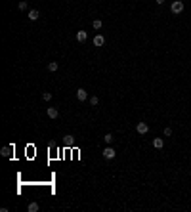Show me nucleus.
<instances>
[{"instance_id":"obj_1","label":"nucleus","mask_w":191,"mask_h":212,"mask_svg":"<svg viewBox=\"0 0 191 212\" xmlns=\"http://www.w3.org/2000/svg\"><path fill=\"white\" fill-rule=\"evenodd\" d=\"M170 12H172L174 15H180L184 12V2H182V0H174L172 6H170Z\"/></svg>"},{"instance_id":"obj_2","label":"nucleus","mask_w":191,"mask_h":212,"mask_svg":"<svg viewBox=\"0 0 191 212\" xmlns=\"http://www.w3.org/2000/svg\"><path fill=\"white\" fill-rule=\"evenodd\" d=\"M115 157H117V151L113 147H105V149H103V159L111 161V159H115Z\"/></svg>"},{"instance_id":"obj_3","label":"nucleus","mask_w":191,"mask_h":212,"mask_svg":"<svg viewBox=\"0 0 191 212\" xmlns=\"http://www.w3.org/2000/svg\"><path fill=\"white\" fill-rule=\"evenodd\" d=\"M136 132H138V134H147V132H149L147 122H138V124H136Z\"/></svg>"},{"instance_id":"obj_4","label":"nucleus","mask_w":191,"mask_h":212,"mask_svg":"<svg viewBox=\"0 0 191 212\" xmlns=\"http://www.w3.org/2000/svg\"><path fill=\"white\" fill-rule=\"evenodd\" d=\"M76 97H79V101H86L88 100V92H86L84 88H79V90H76Z\"/></svg>"},{"instance_id":"obj_5","label":"nucleus","mask_w":191,"mask_h":212,"mask_svg":"<svg viewBox=\"0 0 191 212\" xmlns=\"http://www.w3.org/2000/svg\"><path fill=\"white\" fill-rule=\"evenodd\" d=\"M12 151H13V147L12 145H4L2 149H0V155H2V157H12Z\"/></svg>"},{"instance_id":"obj_6","label":"nucleus","mask_w":191,"mask_h":212,"mask_svg":"<svg viewBox=\"0 0 191 212\" xmlns=\"http://www.w3.org/2000/svg\"><path fill=\"white\" fill-rule=\"evenodd\" d=\"M27 17L31 19V21H37V19L40 17V13H38V10H29V13H27Z\"/></svg>"},{"instance_id":"obj_7","label":"nucleus","mask_w":191,"mask_h":212,"mask_svg":"<svg viewBox=\"0 0 191 212\" xmlns=\"http://www.w3.org/2000/svg\"><path fill=\"white\" fill-rule=\"evenodd\" d=\"M86 38H88V33H86V31H79V33H76V40H79V42H86Z\"/></svg>"},{"instance_id":"obj_8","label":"nucleus","mask_w":191,"mask_h":212,"mask_svg":"<svg viewBox=\"0 0 191 212\" xmlns=\"http://www.w3.org/2000/svg\"><path fill=\"white\" fill-rule=\"evenodd\" d=\"M103 44H105L103 34H96V37H94V46H103Z\"/></svg>"},{"instance_id":"obj_9","label":"nucleus","mask_w":191,"mask_h":212,"mask_svg":"<svg viewBox=\"0 0 191 212\" xmlns=\"http://www.w3.org/2000/svg\"><path fill=\"white\" fill-rule=\"evenodd\" d=\"M163 145H164V139L163 138H155L153 139V147L155 149H163Z\"/></svg>"},{"instance_id":"obj_10","label":"nucleus","mask_w":191,"mask_h":212,"mask_svg":"<svg viewBox=\"0 0 191 212\" xmlns=\"http://www.w3.org/2000/svg\"><path fill=\"white\" fill-rule=\"evenodd\" d=\"M48 117L50 118H58L59 117V111L55 109V107H48Z\"/></svg>"},{"instance_id":"obj_11","label":"nucleus","mask_w":191,"mask_h":212,"mask_svg":"<svg viewBox=\"0 0 191 212\" xmlns=\"http://www.w3.org/2000/svg\"><path fill=\"white\" fill-rule=\"evenodd\" d=\"M59 69V65H58V61H50L48 63V71H52V73H55V71Z\"/></svg>"},{"instance_id":"obj_12","label":"nucleus","mask_w":191,"mask_h":212,"mask_svg":"<svg viewBox=\"0 0 191 212\" xmlns=\"http://www.w3.org/2000/svg\"><path fill=\"white\" fill-rule=\"evenodd\" d=\"M27 210L29 212H38V203H29L27 205Z\"/></svg>"},{"instance_id":"obj_13","label":"nucleus","mask_w":191,"mask_h":212,"mask_svg":"<svg viewBox=\"0 0 191 212\" xmlns=\"http://www.w3.org/2000/svg\"><path fill=\"white\" fill-rule=\"evenodd\" d=\"M113 139H115L113 134H105V136H103V142H105V143H113Z\"/></svg>"},{"instance_id":"obj_14","label":"nucleus","mask_w":191,"mask_h":212,"mask_svg":"<svg viewBox=\"0 0 191 212\" xmlns=\"http://www.w3.org/2000/svg\"><path fill=\"white\" fill-rule=\"evenodd\" d=\"M92 27H94V29H96V31H100V29H101V27H103V23H101V21H100V19H94V23H92Z\"/></svg>"},{"instance_id":"obj_15","label":"nucleus","mask_w":191,"mask_h":212,"mask_svg":"<svg viewBox=\"0 0 191 212\" xmlns=\"http://www.w3.org/2000/svg\"><path fill=\"white\" fill-rule=\"evenodd\" d=\"M97 103H100V97H97V96H92V97H90V105H94V107H96Z\"/></svg>"},{"instance_id":"obj_16","label":"nucleus","mask_w":191,"mask_h":212,"mask_svg":"<svg viewBox=\"0 0 191 212\" xmlns=\"http://www.w3.org/2000/svg\"><path fill=\"white\" fill-rule=\"evenodd\" d=\"M17 8L21 10V12H25V10H27V2H25V0H21V2L17 4Z\"/></svg>"},{"instance_id":"obj_17","label":"nucleus","mask_w":191,"mask_h":212,"mask_svg":"<svg viewBox=\"0 0 191 212\" xmlns=\"http://www.w3.org/2000/svg\"><path fill=\"white\" fill-rule=\"evenodd\" d=\"M42 100L44 101H50L52 100V94H50V92H42Z\"/></svg>"},{"instance_id":"obj_18","label":"nucleus","mask_w":191,"mask_h":212,"mask_svg":"<svg viewBox=\"0 0 191 212\" xmlns=\"http://www.w3.org/2000/svg\"><path fill=\"white\" fill-rule=\"evenodd\" d=\"M164 136H166V138L172 136V128H164Z\"/></svg>"},{"instance_id":"obj_19","label":"nucleus","mask_w":191,"mask_h":212,"mask_svg":"<svg viewBox=\"0 0 191 212\" xmlns=\"http://www.w3.org/2000/svg\"><path fill=\"white\" fill-rule=\"evenodd\" d=\"M155 2H157V4H163V2H164V0H155Z\"/></svg>"}]
</instances>
